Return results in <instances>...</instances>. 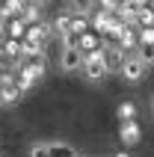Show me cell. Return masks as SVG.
<instances>
[{"instance_id":"cell-1","label":"cell","mask_w":154,"mask_h":157,"mask_svg":"<svg viewBox=\"0 0 154 157\" xmlns=\"http://www.w3.org/2000/svg\"><path fill=\"white\" fill-rule=\"evenodd\" d=\"M83 74H86V80H92V83H98V80H104L107 74H110V68H107V51H104V48L86 53Z\"/></svg>"},{"instance_id":"cell-2","label":"cell","mask_w":154,"mask_h":157,"mask_svg":"<svg viewBox=\"0 0 154 157\" xmlns=\"http://www.w3.org/2000/svg\"><path fill=\"white\" fill-rule=\"evenodd\" d=\"M145 62L139 59L137 53H128V56H125V62H121V77L128 80V83H139V80L145 77Z\"/></svg>"},{"instance_id":"cell-3","label":"cell","mask_w":154,"mask_h":157,"mask_svg":"<svg viewBox=\"0 0 154 157\" xmlns=\"http://www.w3.org/2000/svg\"><path fill=\"white\" fill-rule=\"evenodd\" d=\"M83 62H86V53L80 48H62L60 53V68L62 71H83Z\"/></svg>"},{"instance_id":"cell-4","label":"cell","mask_w":154,"mask_h":157,"mask_svg":"<svg viewBox=\"0 0 154 157\" xmlns=\"http://www.w3.org/2000/svg\"><path fill=\"white\" fill-rule=\"evenodd\" d=\"M139 136H142V128L137 124V119H128V122L119 124V140L125 142V145H137Z\"/></svg>"},{"instance_id":"cell-5","label":"cell","mask_w":154,"mask_h":157,"mask_svg":"<svg viewBox=\"0 0 154 157\" xmlns=\"http://www.w3.org/2000/svg\"><path fill=\"white\" fill-rule=\"evenodd\" d=\"M0 80H3V104H15L18 98L24 95L21 86H18V77H12V74H0Z\"/></svg>"},{"instance_id":"cell-6","label":"cell","mask_w":154,"mask_h":157,"mask_svg":"<svg viewBox=\"0 0 154 157\" xmlns=\"http://www.w3.org/2000/svg\"><path fill=\"white\" fill-rule=\"evenodd\" d=\"M77 48H80L83 53L101 51V33H83V36H77Z\"/></svg>"},{"instance_id":"cell-7","label":"cell","mask_w":154,"mask_h":157,"mask_svg":"<svg viewBox=\"0 0 154 157\" xmlns=\"http://www.w3.org/2000/svg\"><path fill=\"white\" fill-rule=\"evenodd\" d=\"M116 44H119L121 51H128V48H133V44L139 48V36H137V30H133L130 24H125V27H121V33H119V42H116Z\"/></svg>"},{"instance_id":"cell-8","label":"cell","mask_w":154,"mask_h":157,"mask_svg":"<svg viewBox=\"0 0 154 157\" xmlns=\"http://www.w3.org/2000/svg\"><path fill=\"white\" fill-rule=\"evenodd\" d=\"M95 3L98 0H68V12L71 15H92V9H95Z\"/></svg>"},{"instance_id":"cell-9","label":"cell","mask_w":154,"mask_h":157,"mask_svg":"<svg viewBox=\"0 0 154 157\" xmlns=\"http://www.w3.org/2000/svg\"><path fill=\"white\" fill-rule=\"evenodd\" d=\"M51 30L60 36V39H62L65 33H71V12H62V15H56V21H53Z\"/></svg>"},{"instance_id":"cell-10","label":"cell","mask_w":154,"mask_h":157,"mask_svg":"<svg viewBox=\"0 0 154 157\" xmlns=\"http://www.w3.org/2000/svg\"><path fill=\"white\" fill-rule=\"evenodd\" d=\"M21 18H24V24H27V27H30V24H42L39 6H36V3H30V0H27V6H24V12H21Z\"/></svg>"},{"instance_id":"cell-11","label":"cell","mask_w":154,"mask_h":157,"mask_svg":"<svg viewBox=\"0 0 154 157\" xmlns=\"http://www.w3.org/2000/svg\"><path fill=\"white\" fill-rule=\"evenodd\" d=\"M27 6V0H6L3 6H0V18H9V15H15V12H24Z\"/></svg>"},{"instance_id":"cell-12","label":"cell","mask_w":154,"mask_h":157,"mask_svg":"<svg viewBox=\"0 0 154 157\" xmlns=\"http://www.w3.org/2000/svg\"><path fill=\"white\" fill-rule=\"evenodd\" d=\"M137 56L145 65H154V42H139V48H137Z\"/></svg>"},{"instance_id":"cell-13","label":"cell","mask_w":154,"mask_h":157,"mask_svg":"<svg viewBox=\"0 0 154 157\" xmlns=\"http://www.w3.org/2000/svg\"><path fill=\"white\" fill-rule=\"evenodd\" d=\"M137 24H139V27H154V9H151V6L137 9Z\"/></svg>"},{"instance_id":"cell-14","label":"cell","mask_w":154,"mask_h":157,"mask_svg":"<svg viewBox=\"0 0 154 157\" xmlns=\"http://www.w3.org/2000/svg\"><path fill=\"white\" fill-rule=\"evenodd\" d=\"M6 33L12 36V39H24V33H27V24H24V18H15V21H9Z\"/></svg>"},{"instance_id":"cell-15","label":"cell","mask_w":154,"mask_h":157,"mask_svg":"<svg viewBox=\"0 0 154 157\" xmlns=\"http://www.w3.org/2000/svg\"><path fill=\"white\" fill-rule=\"evenodd\" d=\"M3 53L18 59V56L24 53V44H21V39H9V42H3Z\"/></svg>"},{"instance_id":"cell-16","label":"cell","mask_w":154,"mask_h":157,"mask_svg":"<svg viewBox=\"0 0 154 157\" xmlns=\"http://www.w3.org/2000/svg\"><path fill=\"white\" fill-rule=\"evenodd\" d=\"M30 157H51V142L36 140L33 145H30Z\"/></svg>"},{"instance_id":"cell-17","label":"cell","mask_w":154,"mask_h":157,"mask_svg":"<svg viewBox=\"0 0 154 157\" xmlns=\"http://www.w3.org/2000/svg\"><path fill=\"white\" fill-rule=\"evenodd\" d=\"M71 33H74V36L89 33V21H86L83 15H71Z\"/></svg>"},{"instance_id":"cell-18","label":"cell","mask_w":154,"mask_h":157,"mask_svg":"<svg viewBox=\"0 0 154 157\" xmlns=\"http://www.w3.org/2000/svg\"><path fill=\"white\" fill-rule=\"evenodd\" d=\"M137 116V107L130 104V101H125V104L119 107V122H128V119H133Z\"/></svg>"},{"instance_id":"cell-19","label":"cell","mask_w":154,"mask_h":157,"mask_svg":"<svg viewBox=\"0 0 154 157\" xmlns=\"http://www.w3.org/2000/svg\"><path fill=\"white\" fill-rule=\"evenodd\" d=\"M3 33H6V24H3V18H0V42H3Z\"/></svg>"},{"instance_id":"cell-20","label":"cell","mask_w":154,"mask_h":157,"mask_svg":"<svg viewBox=\"0 0 154 157\" xmlns=\"http://www.w3.org/2000/svg\"><path fill=\"white\" fill-rule=\"evenodd\" d=\"M30 3H36V6H48L51 0H30Z\"/></svg>"},{"instance_id":"cell-21","label":"cell","mask_w":154,"mask_h":157,"mask_svg":"<svg viewBox=\"0 0 154 157\" xmlns=\"http://www.w3.org/2000/svg\"><path fill=\"white\" fill-rule=\"evenodd\" d=\"M116 157H130V154H128V151H116Z\"/></svg>"},{"instance_id":"cell-22","label":"cell","mask_w":154,"mask_h":157,"mask_svg":"<svg viewBox=\"0 0 154 157\" xmlns=\"http://www.w3.org/2000/svg\"><path fill=\"white\" fill-rule=\"evenodd\" d=\"M0 104H3V80H0Z\"/></svg>"},{"instance_id":"cell-23","label":"cell","mask_w":154,"mask_h":157,"mask_svg":"<svg viewBox=\"0 0 154 157\" xmlns=\"http://www.w3.org/2000/svg\"><path fill=\"white\" fill-rule=\"evenodd\" d=\"M151 113H154V101H151Z\"/></svg>"},{"instance_id":"cell-24","label":"cell","mask_w":154,"mask_h":157,"mask_svg":"<svg viewBox=\"0 0 154 157\" xmlns=\"http://www.w3.org/2000/svg\"><path fill=\"white\" fill-rule=\"evenodd\" d=\"M74 157H86V154H74Z\"/></svg>"},{"instance_id":"cell-25","label":"cell","mask_w":154,"mask_h":157,"mask_svg":"<svg viewBox=\"0 0 154 157\" xmlns=\"http://www.w3.org/2000/svg\"><path fill=\"white\" fill-rule=\"evenodd\" d=\"M151 3H154V0H151Z\"/></svg>"}]
</instances>
